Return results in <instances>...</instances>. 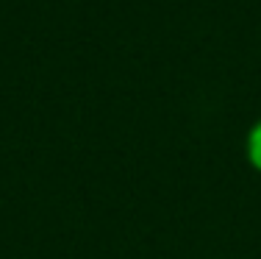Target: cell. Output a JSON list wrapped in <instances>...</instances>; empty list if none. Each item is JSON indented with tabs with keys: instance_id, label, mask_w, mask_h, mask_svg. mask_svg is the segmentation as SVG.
<instances>
[{
	"instance_id": "obj_1",
	"label": "cell",
	"mask_w": 261,
	"mask_h": 259,
	"mask_svg": "<svg viewBox=\"0 0 261 259\" xmlns=\"http://www.w3.org/2000/svg\"><path fill=\"white\" fill-rule=\"evenodd\" d=\"M250 159L261 168V123L253 128V134H250Z\"/></svg>"
}]
</instances>
